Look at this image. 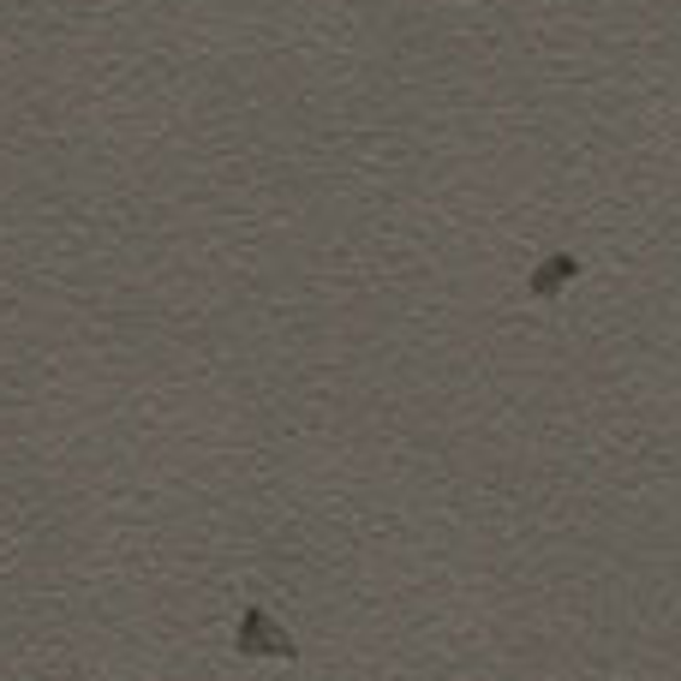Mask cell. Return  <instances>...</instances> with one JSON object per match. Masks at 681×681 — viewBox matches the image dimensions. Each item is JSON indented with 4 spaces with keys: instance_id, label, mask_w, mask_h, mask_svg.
I'll return each mask as SVG.
<instances>
[{
    "instance_id": "1",
    "label": "cell",
    "mask_w": 681,
    "mask_h": 681,
    "mask_svg": "<svg viewBox=\"0 0 681 681\" xmlns=\"http://www.w3.org/2000/svg\"><path fill=\"white\" fill-rule=\"evenodd\" d=\"M234 652L239 658H275V664H294L299 658V640L275 622L263 604H246L239 610V634H234Z\"/></svg>"
},
{
    "instance_id": "2",
    "label": "cell",
    "mask_w": 681,
    "mask_h": 681,
    "mask_svg": "<svg viewBox=\"0 0 681 681\" xmlns=\"http://www.w3.org/2000/svg\"><path fill=\"white\" fill-rule=\"evenodd\" d=\"M580 275V263L574 258H550V263H538V275H533V294L545 299V294H557V287H568Z\"/></svg>"
}]
</instances>
